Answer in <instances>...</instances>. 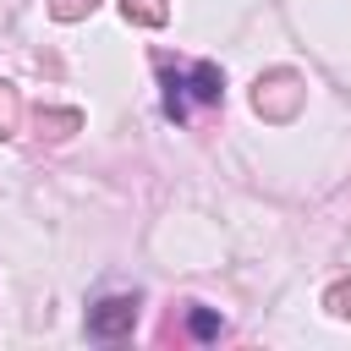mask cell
<instances>
[{
  "label": "cell",
  "mask_w": 351,
  "mask_h": 351,
  "mask_svg": "<svg viewBox=\"0 0 351 351\" xmlns=\"http://www.w3.org/2000/svg\"><path fill=\"white\" fill-rule=\"evenodd\" d=\"M192 335H197V340H214V335H219V318L203 313V307H192Z\"/></svg>",
  "instance_id": "cell-4"
},
{
  "label": "cell",
  "mask_w": 351,
  "mask_h": 351,
  "mask_svg": "<svg viewBox=\"0 0 351 351\" xmlns=\"http://www.w3.org/2000/svg\"><path fill=\"white\" fill-rule=\"evenodd\" d=\"M49 11H55L60 22H71V16H82V11H93V0H55Z\"/></svg>",
  "instance_id": "cell-5"
},
{
  "label": "cell",
  "mask_w": 351,
  "mask_h": 351,
  "mask_svg": "<svg viewBox=\"0 0 351 351\" xmlns=\"http://www.w3.org/2000/svg\"><path fill=\"white\" fill-rule=\"evenodd\" d=\"M132 324H137V296H104V302L88 307V335L93 340H115Z\"/></svg>",
  "instance_id": "cell-2"
},
{
  "label": "cell",
  "mask_w": 351,
  "mask_h": 351,
  "mask_svg": "<svg viewBox=\"0 0 351 351\" xmlns=\"http://www.w3.org/2000/svg\"><path fill=\"white\" fill-rule=\"evenodd\" d=\"M11 126H16V93L0 88V132H11Z\"/></svg>",
  "instance_id": "cell-6"
},
{
  "label": "cell",
  "mask_w": 351,
  "mask_h": 351,
  "mask_svg": "<svg viewBox=\"0 0 351 351\" xmlns=\"http://www.w3.org/2000/svg\"><path fill=\"white\" fill-rule=\"evenodd\" d=\"M126 5V16H137V22H148V27H159L170 11H165V0H121Z\"/></svg>",
  "instance_id": "cell-3"
},
{
  "label": "cell",
  "mask_w": 351,
  "mask_h": 351,
  "mask_svg": "<svg viewBox=\"0 0 351 351\" xmlns=\"http://www.w3.org/2000/svg\"><path fill=\"white\" fill-rule=\"evenodd\" d=\"M329 307H335L340 318H351V285H335V291H329Z\"/></svg>",
  "instance_id": "cell-7"
},
{
  "label": "cell",
  "mask_w": 351,
  "mask_h": 351,
  "mask_svg": "<svg viewBox=\"0 0 351 351\" xmlns=\"http://www.w3.org/2000/svg\"><path fill=\"white\" fill-rule=\"evenodd\" d=\"M219 66L214 60H197V66H186V71H170L165 66V115H176V121H186L192 115V104H219Z\"/></svg>",
  "instance_id": "cell-1"
}]
</instances>
